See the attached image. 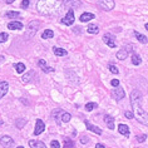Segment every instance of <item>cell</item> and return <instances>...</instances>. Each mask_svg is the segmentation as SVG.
<instances>
[{
  "mask_svg": "<svg viewBox=\"0 0 148 148\" xmlns=\"http://www.w3.org/2000/svg\"><path fill=\"white\" fill-rule=\"evenodd\" d=\"M36 9L44 16H58L64 9L62 0H39Z\"/></svg>",
  "mask_w": 148,
  "mask_h": 148,
  "instance_id": "1",
  "label": "cell"
},
{
  "mask_svg": "<svg viewBox=\"0 0 148 148\" xmlns=\"http://www.w3.org/2000/svg\"><path fill=\"white\" fill-rule=\"evenodd\" d=\"M131 104L137 121L143 125H148V113L142 108V94L138 89H133L131 93Z\"/></svg>",
  "mask_w": 148,
  "mask_h": 148,
  "instance_id": "2",
  "label": "cell"
},
{
  "mask_svg": "<svg viewBox=\"0 0 148 148\" xmlns=\"http://www.w3.org/2000/svg\"><path fill=\"white\" fill-rule=\"evenodd\" d=\"M39 28H40V21L33 20L32 23L28 24L27 30H25V36H27V38H32V36H34Z\"/></svg>",
  "mask_w": 148,
  "mask_h": 148,
  "instance_id": "3",
  "label": "cell"
},
{
  "mask_svg": "<svg viewBox=\"0 0 148 148\" xmlns=\"http://www.w3.org/2000/svg\"><path fill=\"white\" fill-rule=\"evenodd\" d=\"M97 4L99 8L102 10H104V12H110V10H113L114 6H116L114 0H98Z\"/></svg>",
  "mask_w": 148,
  "mask_h": 148,
  "instance_id": "4",
  "label": "cell"
},
{
  "mask_svg": "<svg viewBox=\"0 0 148 148\" xmlns=\"http://www.w3.org/2000/svg\"><path fill=\"white\" fill-rule=\"evenodd\" d=\"M74 23V10L73 9H69L68 13L65 14V16L62 19V24L66 25V27H69V25H72Z\"/></svg>",
  "mask_w": 148,
  "mask_h": 148,
  "instance_id": "5",
  "label": "cell"
},
{
  "mask_svg": "<svg viewBox=\"0 0 148 148\" xmlns=\"http://www.w3.org/2000/svg\"><path fill=\"white\" fill-rule=\"evenodd\" d=\"M103 42H104L109 48H116L117 47L116 40H114V35H112L110 33H106V34L103 35Z\"/></svg>",
  "mask_w": 148,
  "mask_h": 148,
  "instance_id": "6",
  "label": "cell"
},
{
  "mask_svg": "<svg viewBox=\"0 0 148 148\" xmlns=\"http://www.w3.org/2000/svg\"><path fill=\"white\" fill-rule=\"evenodd\" d=\"M62 1L68 9H77L82 6V1H79V0H62Z\"/></svg>",
  "mask_w": 148,
  "mask_h": 148,
  "instance_id": "7",
  "label": "cell"
},
{
  "mask_svg": "<svg viewBox=\"0 0 148 148\" xmlns=\"http://www.w3.org/2000/svg\"><path fill=\"white\" fill-rule=\"evenodd\" d=\"M112 95H113V98L116 99L117 102H119V101H122V99L125 97V92H124V89H122V88L117 87L116 89L112 90Z\"/></svg>",
  "mask_w": 148,
  "mask_h": 148,
  "instance_id": "8",
  "label": "cell"
},
{
  "mask_svg": "<svg viewBox=\"0 0 148 148\" xmlns=\"http://www.w3.org/2000/svg\"><path fill=\"white\" fill-rule=\"evenodd\" d=\"M0 143H1V146L4 148H12L14 146V139L9 136H3L0 138Z\"/></svg>",
  "mask_w": 148,
  "mask_h": 148,
  "instance_id": "9",
  "label": "cell"
},
{
  "mask_svg": "<svg viewBox=\"0 0 148 148\" xmlns=\"http://www.w3.org/2000/svg\"><path fill=\"white\" fill-rule=\"evenodd\" d=\"M45 129V123L42 121V119H36V123H35V131H34V136H39L40 133L44 132Z\"/></svg>",
  "mask_w": 148,
  "mask_h": 148,
  "instance_id": "10",
  "label": "cell"
},
{
  "mask_svg": "<svg viewBox=\"0 0 148 148\" xmlns=\"http://www.w3.org/2000/svg\"><path fill=\"white\" fill-rule=\"evenodd\" d=\"M38 65L42 68V70H43L44 73H53L54 72V68H51V66H48L44 59H39V60H38Z\"/></svg>",
  "mask_w": 148,
  "mask_h": 148,
  "instance_id": "11",
  "label": "cell"
},
{
  "mask_svg": "<svg viewBox=\"0 0 148 148\" xmlns=\"http://www.w3.org/2000/svg\"><path fill=\"white\" fill-rule=\"evenodd\" d=\"M64 110L62 109H54L53 112H51V117L55 119V122H57V124H62V114Z\"/></svg>",
  "mask_w": 148,
  "mask_h": 148,
  "instance_id": "12",
  "label": "cell"
},
{
  "mask_svg": "<svg viewBox=\"0 0 148 148\" xmlns=\"http://www.w3.org/2000/svg\"><path fill=\"white\" fill-rule=\"evenodd\" d=\"M84 123H86V127L89 129V131H92V132H94L95 134H98V136H101L102 134V129L99 128V127H97V125H94V124H90L89 122H88L87 119L84 121Z\"/></svg>",
  "mask_w": 148,
  "mask_h": 148,
  "instance_id": "13",
  "label": "cell"
},
{
  "mask_svg": "<svg viewBox=\"0 0 148 148\" xmlns=\"http://www.w3.org/2000/svg\"><path fill=\"white\" fill-rule=\"evenodd\" d=\"M8 90H9V83L5 82V80L0 82V99H1L6 93H8Z\"/></svg>",
  "mask_w": 148,
  "mask_h": 148,
  "instance_id": "14",
  "label": "cell"
},
{
  "mask_svg": "<svg viewBox=\"0 0 148 148\" xmlns=\"http://www.w3.org/2000/svg\"><path fill=\"white\" fill-rule=\"evenodd\" d=\"M128 54H129V49L123 48V49H121L119 51H117V59H119V60H124V59H127Z\"/></svg>",
  "mask_w": 148,
  "mask_h": 148,
  "instance_id": "15",
  "label": "cell"
},
{
  "mask_svg": "<svg viewBox=\"0 0 148 148\" xmlns=\"http://www.w3.org/2000/svg\"><path fill=\"white\" fill-rule=\"evenodd\" d=\"M35 77V72L34 70H30V72H28L27 74H24L23 77H21V82L23 83H29L30 80Z\"/></svg>",
  "mask_w": 148,
  "mask_h": 148,
  "instance_id": "16",
  "label": "cell"
},
{
  "mask_svg": "<svg viewBox=\"0 0 148 148\" xmlns=\"http://www.w3.org/2000/svg\"><path fill=\"white\" fill-rule=\"evenodd\" d=\"M104 123L107 124V127L109 129H114V118L109 114H106L104 116Z\"/></svg>",
  "mask_w": 148,
  "mask_h": 148,
  "instance_id": "17",
  "label": "cell"
},
{
  "mask_svg": "<svg viewBox=\"0 0 148 148\" xmlns=\"http://www.w3.org/2000/svg\"><path fill=\"white\" fill-rule=\"evenodd\" d=\"M118 132L121 133L122 136H125V137H129V127L127 124H119L118 125Z\"/></svg>",
  "mask_w": 148,
  "mask_h": 148,
  "instance_id": "18",
  "label": "cell"
},
{
  "mask_svg": "<svg viewBox=\"0 0 148 148\" xmlns=\"http://www.w3.org/2000/svg\"><path fill=\"white\" fill-rule=\"evenodd\" d=\"M94 18H95V15H94V14H92V13H83L82 15H80L79 20L82 21V23H87V21L94 19Z\"/></svg>",
  "mask_w": 148,
  "mask_h": 148,
  "instance_id": "19",
  "label": "cell"
},
{
  "mask_svg": "<svg viewBox=\"0 0 148 148\" xmlns=\"http://www.w3.org/2000/svg\"><path fill=\"white\" fill-rule=\"evenodd\" d=\"M8 28L12 29V30H20V29H23V23H20V21H12V23L8 24Z\"/></svg>",
  "mask_w": 148,
  "mask_h": 148,
  "instance_id": "20",
  "label": "cell"
},
{
  "mask_svg": "<svg viewBox=\"0 0 148 148\" xmlns=\"http://www.w3.org/2000/svg\"><path fill=\"white\" fill-rule=\"evenodd\" d=\"M28 144H29V147H32V148H42V147L45 146L44 142H42V140H35V139L29 140Z\"/></svg>",
  "mask_w": 148,
  "mask_h": 148,
  "instance_id": "21",
  "label": "cell"
},
{
  "mask_svg": "<svg viewBox=\"0 0 148 148\" xmlns=\"http://www.w3.org/2000/svg\"><path fill=\"white\" fill-rule=\"evenodd\" d=\"M53 51H54L55 55H58V57H65V55L68 54V51H66L65 49H63V48H58V47H54Z\"/></svg>",
  "mask_w": 148,
  "mask_h": 148,
  "instance_id": "22",
  "label": "cell"
},
{
  "mask_svg": "<svg viewBox=\"0 0 148 148\" xmlns=\"http://www.w3.org/2000/svg\"><path fill=\"white\" fill-rule=\"evenodd\" d=\"M87 32L89 33V34H98L99 33V27L97 24H90V25H88Z\"/></svg>",
  "mask_w": 148,
  "mask_h": 148,
  "instance_id": "23",
  "label": "cell"
},
{
  "mask_svg": "<svg viewBox=\"0 0 148 148\" xmlns=\"http://www.w3.org/2000/svg\"><path fill=\"white\" fill-rule=\"evenodd\" d=\"M134 36L137 38V40L140 42L142 44H147L148 43V38H147V36L143 35V34H140V33H138V32H134Z\"/></svg>",
  "mask_w": 148,
  "mask_h": 148,
  "instance_id": "24",
  "label": "cell"
},
{
  "mask_svg": "<svg viewBox=\"0 0 148 148\" xmlns=\"http://www.w3.org/2000/svg\"><path fill=\"white\" fill-rule=\"evenodd\" d=\"M54 36V32L51 29H45L43 33H42V38L43 39H51Z\"/></svg>",
  "mask_w": 148,
  "mask_h": 148,
  "instance_id": "25",
  "label": "cell"
},
{
  "mask_svg": "<svg viewBox=\"0 0 148 148\" xmlns=\"http://www.w3.org/2000/svg\"><path fill=\"white\" fill-rule=\"evenodd\" d=\"M14 68H15V70H16V73L18 74H21V73H24L25 72V64L24 63H15L14 64Z\"/></svg>",
  "mask_w": 148,
  "mask_h": 148,
  "instance_id": "26",
  "label": "cell"
},
{
  "mask_svg": "<svg viewBox=\"0 0 148 148\" xmlns=\"http://www.w3.org/2000/svg\"><path fill=\"white\" fill-rule=\"evenodd\" d=\"M140 63H142V59H140V57L138 54H132V64L133 65H139Z\"/></svg>",
  "mask_w": 148,
  "mask_h": 148,
  "instance_id": "27",
  "label": "cell"
},
{
  "mask_svg": "<svg viewBox=\"0 0 148 148\" xmlns=\"http://www.w3.org/2000/svg\"><path fill=\"white\" fill-rule=\"evenodd\" d=\"M5 16L10 18V19H15V18H19L20 16V13L19 12H6L5 13Z\"/></svg>",
  "mask_w": 148,
  "mask_h": 148,
  "instance_id": "28",
  "label": "cell"
},
{
  "mask_svg": "<svg viewBox=\"0 0 148 148\" xmlns=\"http://www.w3.org/2000/svg\"><path fill=\"white\" fill-rule=\"evenodd\" d=\"M70 119H72V116H70V113L63 112V114H62V122H64V123H68Z\"/></svg>",
  "mask_w": 148,
  "mask_h": 148,
  "instance_id": "29",
  "label": "cell"
},
{
  "mask_svg": "<svg viewBox=\"0 0 148 148\" xmlns=\"http://www.w3.org/2000/svg\"><path fill=\"white\" fill-rule=\"evenodd\" d=\"M98 104L97 103H93V102H89V103H87L86 104V110H88V112H92L94 108H97Z\"/></svg>",
  "mask_w": 148,
  "mask_h": 148,
  "instance_id": "30",
  "label": "cell"
},
{
  "mask_svg": "<svg viewBox=\"0 0 148 148\" xmlns=\"http://www.w3.org/2000/svg\"><path fill=\"white\" fill-rule=\"evenodd\" d=\"M27 119H16V122H15V125L18 128H23L25 124H27Z\"/></svg>",
  "mask_w": 148,
  "mask_h": 148,
  "instance_id": "31",
  "label": "cell"
},
{
  "mask_svg": "<svg viewBox=\"0 0 148 148\" xmlns=\"http://www.w3.org/2000/svg\"><path fill=\"white\" fill-rule=\"evenodd\" d=\"M9 39L8 33H0V43H5Z\"/></svg>",
  "mask_w": 148,
  "mask_h": 148,
  "instance_id": "32",
  "label": "cell"
},
{
  "mask_svg": "<svg viewBox=\"0 0 148 148\" xmlns=\"http://www.w3.org/2000/svg\"><path fill=\"white\" fill-rule=\"evenodd\" d=\"M108 68H109V70H110V72H112L113 74H118V73H119V70H118V68H117L116 65H113V64H109Z\"/></svg>",
  "mask_w": 148,
  "mask_h": 148,
  "instance_id": "33",
  "label": "cell"
},
{
  "mask_svg": "<svg viewBox=\"0 0 148 148\" xmlns=\"http://www.w3.org/2000/svg\"><path fill=\"white\" fill-rule=\"evenodd\" d=\"M63 148H73V142L70 139H65L64 147H63Z\"/></svg>",
  "mask_w": 148,
  "mask_h": 148,
  "instance_id": "34",
  "label": "cell"
},
{
  "mask_svg": "<svg viewBox=\"0 0 148 148\" xmlns=\"http://www.w3.org/2000/svg\"><path fill=\"white\" fill-rule=\"evenodd\" d=\"M124 116L128 118V119H132V118H134V113H133V110H127V112L124 113Z\"/></svg>",
  "mask_w": 148,
  "mask_h": 148,
  "instance_id": "35",
  "label": "cell"
},
{
  "mask_svg": "<svg viewBox=\"0 0 148 148\" xmlns=\"http://www.w3.org/2000/svg\"><path fill=\"white\" fill-rule=\"evenodd\" d=\"M50 146H51V148H60V143H59L58 140H51Z\"/></svg>",
  "mask_w": 148,
  "mask_h": 148,
  "instance_id": "36",
  "label": "cell"
},
{
  "mask_svg": "<svg viewBox=\"0 0 148 148\" xmlns=\"http://www.w3.org/2000/svg\"><path fill=\"white\" fill-rule=\"evenodd\" d=\"M146 138H147V136H146V134H142V136H137V140H138L139 143H143L144 140H146Z\"/></svg>",
  "mask_w": 148,
  "mask_h": 148,
  "instance_id": "37",
  "label": "cell"
},
{
  "mask_svg": "<svg viewBox=\"0 0 148 148\" xmlns=\"http://www.w3.org/2000/svg\"><path fill=\"white\" fill-rule=\"evenodd\" d=\"M29 0H23V1H21V9H27L28 6H29Z\"/></svg>",
  "mask_w": 148,
  "mask_h": 148,
  "instance_id": "38",
  "label": "cell"
},
{
  "mask_svg": "<svg viewBox=\"0 0 148 148\" xmlns=\"http://www.w3.org/2000/svg\"><path fill=\"white\" fill-rule=\"evenodd\" d=\"M112 86H113L114 88L119 87V80H118V79H112Z\"/></svg>",
  "mask_w": 148,
  "mask_h": 148,
  "instance_id": "39",
  "label": "cell"
},
{
  "mask_svg": "<svg viewBox=\"0 0 148 148\" xmlns=\"http://www.w3.org/2000/svg\"><path fill=\"white\" fill-rule=\"evenodd\" d=\"M80 142H82L83 144H86V143H88V137H82V139H80Z\"/></svg>",
  "mask_w": 148,
  "mask_h": 148,
  "instance_id": "40",
  "label": "cell"
},
{
  "mask_svg": "<svg viewBox=\"0 0 148 148\" xmlns=\"http://www.w3.org/2000/svg\"><path fill=\"white\" fill-rule=\"evenodd\" d=\"M95 148H106V147H104V144H102V143H97L95 144Z\"/></svg>",
  "mask_w": 148,
  "mask_h": 148,
  "instance_id": "41",
  "label": "cell"
},
{
  "mask_svg": "<svg viewBox=\"0 0 148 148\" xmlns=\"http://www.w3.org/2000/svg\"><path fill=\"white\" fill-rule=\"evenodd\" d=\"M4 3H6V4H12V3H14L15 0H3Z\"/></svg>",
  "mask_w": 148,
  "mask_h": 148,
  "instance_id": "42",
  "label": "cell"
},
{
  "mask_svg": "<svg viewBox=\"0 0 148 148\" xmlns=\"http://www.w3.org/2000/svg\"><path fill=\"white\" fill-rule=\"evenodd\" d=\"M79 29H80L79 27H75V28H74V29H73V30H74V32H75V33H80V30H79Z\"/></svg>",
  "mask_w": 148,
  "mask_h": 148,
  "instance_id": "43",
  "label": "cell"
},
{
  "mask_svg": "<svg viewBox=\"0 0 148 148\" xmlns=\"http://www.w3.org/2000/svg\"><path fill=\"white\" fill-rule=\"evenodd\" d=\"M144 28H146V30H148V23H147L146 25H144Z\"/></svg>",
  "mask_w": 148,
  "mask_h": 148,
  "instance_id": "44",
  "label": "cell"
},
{
  "mask_svg": "<svg viewBox=\"0 0 148 148\" xmlns=\"http://www.w3.org/2000/svg\"><path fill=\"white\" fill-rule=\"evenodd\" d=\"M1 123H3V122H1V121H0V125H1Z\"/></svg>",
  "mask_w": 148,
  "mask_h": 148,
  "instance_id": "45",
  "label": "cell"
},
{
  "mask_svg": "<svg viewBox=\"0 0 148 148\" xmlns=\"http://www.w3.org/2000/svg\"><path fill=\"white\" fill-rule=\"evenodd\" d=\"M16 148H24V147H16Z\"/></svg>",
  "mask_w": 148,
  "mask_h": 148,
  "instance_id": "46",
  "label": "cell"
},
{
  "mask_svg": "<svg viewBox=\"0 0 148 148\" xmlns=\"http://www.w3.org/2000/svg\"><path fill=\"white\" fill-rule=\"evenodd\" d=\"M42 148H47V146H44V147H42Z\"/></svg>",
  "mask_w": 148,
  "mask_h": 148,
  "instance_id": "47",
  "label": "cell"
}]
</instances>
